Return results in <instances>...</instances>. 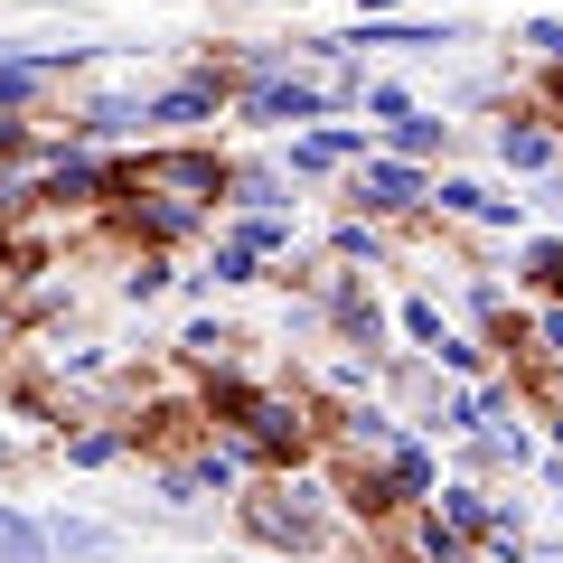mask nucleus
Wrapping results in <instances>:
<instances>
[{
    "instance_id": "obj_1",
    "label": "nucleus",
    "mask_w": 563,
    "mask_h": 563,
    "mask_svg": "<svg viewBox=\"0 0 563 563\" xmlns=\"http://www.w3.org/2000/svg\"><path fill=\"white\" fill-rule=\"evenodd\" d=\"M235 517H244V536H263V544H282V554L301 563V554H320L329 544V488L320 479H291V470H282V479H263L254 498H235Z\"/></svg>"
},
{
    "instance_id": "obj_2",
    "label": "nucleus",
    "mask_w": 563,
    "mask_h": 563,
    "mask_svg": "<svg viewBox=\"0 0 563 563\" xmlns=\"http://www.w3.org/2000/svg\"><path fill=\"white\" fill-rule=\"evenodd\" d=\"M225 432L254 451V470H301L310 461V413L291 395H254V385H244V404L225 413Z\"/></svg>"
},
{
    "instance_id": "obj_3",
    "label": "nucleus",
    "mask_w": 563,
    "mask_h": 563,
    "mask_svg": "<svg viewBox=\"0 0 563 563\" xmlns=\"http://www.w3.org/2000/svg\"><path fill=\"white\" fill-rule=\"evenodd\" d=\"M422 217L488 225V235H526V198H507V188L470 179V169H432V198H422Z\"/></svg>"
},
{
    "instance_id": "obj_4",
    "label": "nucleus",
    "mask_w": 563,
    "mask_h": 563,
    "mask_svg": "<svg viewBox=\"0 0 563 563\" xmlns=\"http://www.w3.org/2000/svg\"><path fill=\"white\" fill-rule=\"evenodd\" d=\"M347 198H357V217H422V198H432V169H404L385 161V151H366L357 169H347Z\"/></svg>"
},
{
    "instance_id": "obj_5",
    "label": "nucleus",
    "mask_w": 563,
    "mask_h": 563,
    "mask_svg": "<svg viewBox=\"0 0 563 563\" xmlns=\"http://www.w3.org/2000/svg\"><path fill=\"white\" fill-rule=\"evenodd\" d=\"M132 188H161V198H188V207H217L225 198V151H151L141 169H122Z\"/></svg>"
},
{
    "instance_id": "obj_6",
    "label": "nucleus",
    "mask_w": 563,
    "mask_h": 563,
    "mask_svg": "<svg viewBox=\"0 0 563 563\" xmlns=\"http://www.w3.org/2000/svg\"><path fill=\"white\" fill-rule=\"evenodd\" d=\"M488 161L517 169V179H554L563 169V132L544 113H498V132H488Z\"/></svg>"
},
{
    "instance_id": "obj_7",
    "label": "nucleus",
    "mask_w": 563,
    "mask_h": 563,
    "mask_svg": "<svg viewBox=\"0 0 563 563\" xmlns=\"http://www.w3.org/2000/svg\"><path fill=\"white\" fill-rule=\"evenodd\" d=\"M320 301H329V320H339V339L357 347V366H385V357H395V347H385V310H376V291H366L357 273H329Z\"/></svg>"
},
{
    "instance_id": "obj_8",
    "label": "nucleus",
    "mask_w": 563,
    "mask_h": 563,
    "mask_svg": "<svg viewBox=\"0 0 563 563\" xmlns=\"http://www.w3.org/2000/svg\"><path fill=\"white\" fill-rule=\"evenodd\" d=\"M536 461H544V442L526 432L517 413H488L479 432L461 442V479H479V488H488V470H536Z\"/></svg>"
},
{
    "instance_id": "obj_9",
    "label": "nucleus",
    "mask_w": 563,
    "mask_h": 563,
    "mask_svg": "<svg viewBox=\"0 0 563 563\" xmlns=\"http://www.w3.org/2000/svg\"><path fill=\"white\" fill-rule=\"evenodd\" d=\"M113 198H122V217H132V235H141V244H188V235H198V225H217V207L161 198V188H132V179H122Z\"/></svg>"
},
{
    "instance_id": "obj_10",
    "label": "nucleus",
    "mask_w": 563,
    "mask_h": 563,
    "mask_svg": "<svg viewBox=\"0 0 563 563\" xmlns=\"http://www.w3.org/2000/svg\"><path fill=\"white\" fill-rule=\"evenodd\" d=\"M217 113H225V76H217V66L161 85V95H141V122H161V132H207Z\"/></svg>"
},
{
    "instance_id": "obj_11",
    "label": "nucleus",
    "mask_w": 563,
    "mask_h": 563,
    "mask_svg": "<svg viewBox=\"0 0 563 563\" xmlns=\"http://www.w3.org/2000/svg\"><path fill=\"white\" fill-rule=\"evenodd\" d=\"M113 188H122V169H103L95 151H76V141H66V151H47V169H38V188H29V198L85 207V198H113Z\"/></svg>"
},
{
    "instance_id": "obj_12",
    "label": "nucleus",
    "mask_w": 563,
    "mask_h": 563,
    "mask_svg": "<svg viewBox=\"0 0 563 563\" xmlns=\"http://www.w3.org/2000/svg\"><path fill=\"white\" fill-rule=\"evenodd\" d=\"M366 470H376V488H385L395 507H422L432 488H442V461H432V442H413V432H404L395 451H376Z\"/></svg>"
},
{
    "instance_id": "obj_13",
    "label": "nucleus",
    "mask_w": 563,
    "mask_h": 563,
    "mask_svg": "<svg viewBox=\"0 0 563 563\" xmlns=\"http://www.w3.org/2000/svg\"><path fill=\"white\" fill-rule=\"evenodd\" d=\"M451 141H461V122H451V113H404L395 132H376V151H385V161H404V169H432V161H451Z\"/></svg>"
},
{
    "instance_id": "obj_14",
    "label": "nucleus",
    "mask_w": 563,
    "mask_h": 563,
    "mask_svg": "<svg viewBox=\"0 0 563 563\" xmlns=\"http://www.w3.org/2000/svg\"><path fill=\"white\" fill-rule=\"evenodd\" d=\"M225 207L235 217H291V179L273 161H225Z\"/></svg>"
},
{
    "instance_id": "obj_15",
    "label": "nucleus",
    "mask_w": 563,
    "mask_h": 563,
    "mask_svg": "<svg viewBox=\"0 0 563 563\" xmlns=\"http://www.w3.org/2000/svg\"><path fill=\"white\" fill-rule=\"evenodd\" d=\"M47 526V554H57V563H113L122 554V526H103V517H66V507H57V517H38Z\"/></svg>"
},
{
    "instance_id": "obj_16",
    "label": "nucleus",
    "mask_w": 563,
    "mask_h": 563,
    "mask_svg": "<svg viewBox=\"0 0 563 563\" xmlns=\"http://www.w3.org/2000/svg\"><path fill=\"white\" fill-rule=\"evenodd\" d=\"M422 507H432V517H442L461 544H479V536H488V488H479V479H442Z\"/></svg>"
},
{
    "instance_id": "obj_17",
    "label": "nucleus",
    "mask_w": 563,
    "mask_h": 563,
    "mask_svg": "<svg viewBox=\"0 0 563 563\" xmlns=\"http://www.w3.org/2000/svg\"><path fill=\"white\" fill-rule=\"evenodd\" d=\"M404 536H413V563H479V544H461L432 507H404Z\"/></svg>"
},
{
    "instance_id": "obj_18",
    "label": "nucleus",
    "mask_w": 563,
    "mask_h": 563,
    "mask_svg": "<svg viewBox=\"0 0 563 563\" xmlns=\"http://www.w3.org/2000/svg\"><path fill=\"white\" fill-rule=\"evenodd\" d=\"M113 132H141V95H95L76 113V151H95V141H113Z\"/></svg>"
},
{
    "instance_id": "obj_19",
    "label": "nucleus",
    "mask_w": 563,
    "mask_h": 563,
    "mask_svg": "<svg viewBox=\"0 0 563 563\" xmlns=\"http://www.w3.org/2000/svg\"><path fill=\"white\" fill-rule=\"evenodd\" d=\"M517 282L526 291H563V235H517Z\"/></svg>"
},
{
    "instance_id": "obj_20",
    "label": "nucleus",
    "mask_w": 563,
    "mask_h": 563,
    "mask_svg": "<svg viewBox=\"0 0 563 563\" xmlns=\"http://www.w3.org/2000/svg\"><path fill=\"white\" fill-rule=\"evenodd\" d=\"M0 563H57L47 554V526L29 507H0Z\"/></svg>"
},
{
    "instance_id": "obj_21",
    "label": "nucleus",
    "mask_w": 563,
    "mask_h": 563,
    "mask_svg": "<svg viewBox=\"0 0 563 563\" xmlns=\"http://www.w3.org/2000/svg\"><path fill=\"white\" fill-rule=\"evenodd\" d=\"M422 366H432V376H470V385H479V376H498V366H488V339H470V329H451V339L432 347Z\"/></svg>"
},
{
    "instance_id": "obj_22",
    "label": "nucleus",
    "mask_w": 563,
    "mask_h": 563,
    "mask_svg": "<svg viewBox=\"0 0 563 563\" xmlns=\"http://www.w3.org/2000/svg\"><path fill=\"white\" fill-rule=\"evenodd\" d=\"M225 244H244L254 263H282V254H291V217H235Z\"/></svg>"
},
{
    "instance_id": "obj_23",
    "label": "nucleus",
    "mask_w": 563,
    "mask_h": 563,
    "mask_svg": "<svg viewBox=\"0 0 563 563\" xmlns=\"http://www.w3.org/2000/svg\"><path fill=\"white\" fill-rule=\"evenodd\" d=\"M395 329H404V339H413V357H432V347L451 339V320H442V301H432V291H413V301L395 310Z\"/></svg>"
},
{
    "instance_id": "obj_24",
    "label": "nucleus",
    "mask_w": 563,
    "mask_h": 563,
    "mask_svg": "<svg viewBox=\"0 0 563 563\" xmlns=\"http://www.w3.org/2000/svg\"><path fill=\"white\" fill-rule=\"evenodd\" d=\"M357 113H366V132H395V122L422 113V103H413V85H385L376 76V85H357Z\"/></svg>"
},
{
    "instance_id": "obj_25",
    "label": "nucleus",
    "mask_w": 563,
    "mask_h": 563,
    "mask_svg": "<svg viewBox=\"0 0 563 563\" xmlns=\"http://www.w3.org/2000/svg\"><path fill=\"white\" fill-rule=\"evenodd\" d=\"M263 273H273V263H254L244 244H225V235H217V254H207V273H198V282H207V291H244V282H263Z\"/></svg>"
},
{
    "instance_id": "obj_26",
    "label": "nucleus",
    "mask_w": 563,
    "mask_h": 563,
    "mask_svg": "<svg viewBox=\"0 0 563 563\" xmlns=\"http://www.w3.org/2000/svg\"><path fill=\"white\" fill-rule=\"evenodd\" d=\"M461 310H470L479 329H507V320H517V310H507V282H498V273H470V282H461Z\"/></svg>"
},
{
    "instance_id": "obj_27",
    "label": "nucleus",
    "mask_w": 563,
    "mask_h": 563,
    "mask_svg": "<svg viewBox=\"0 0 563 563\" xmlns=\"http://www.w3.org/2000/svg\"><path fill=\"white\" fill-rule=\"evenodd\" d=\"M329 254H339V263H385V225L339 217V225H329Z\"/></svg>"
},
{
    "instance_id": "obj_28",
    "label": "nucleus",
    "mask_w": 563,
    "mask_h": 563,
    "mask_svg": "<svg viewBox=\"0 0 563 563\" xmlns=\"http://www.w3.org/2000/svg\"><path fill=\"white\" fill-rule=\"evenodd\" d=\"M517 47H526L536 66H554V76H563V20H544V10H536V20H517Z\"/></svg>"
},
{
    "instance_id": "obj_29",
    "label": "nucleus",
    "mask_w": 563,
    "mask_h": 563,
    "mask_svg": "<svg viewBox=\"0 0 563 563\" xmlns=\"http://www.w3.org/2000/svg\"><path fill=\"white\" fill-rule=\"evenodd\" d=\"M188 357H198V366H225V357H235V329H225V320H188Z\"/></svg>"
},
{
    "instance_id": "obj_30",
    "label": "nucleus",
    "mask_w": 563,
    "mask_h": 563,
    "mask_svg": "<svg viewBox=\"0 0 563 563\" xmlns=\"http://www.w3.org/2000/svg\"><path fill=\"white\" fill-rule=\"evenodd\" d=\"M526 347H536L544 366L563 357V301H536V310H526Z\"/></svg>"
},
{
    "instance_id": "obj_31",
    "label": "nucleus",
    "mask_w": 563,
    "mask_h": 563,
    "mask_svg": "<svg viewBox=\"0 0 563 563\" xmlns=\"http://www.w3.org/2000/svg\"><path fill=\"white\" fill-rule=\"evenodd\" d=\"M169 282H179V273H169V263H161V254H141V263H132V273H122V301H132V310H141V301H161Z\"/></svg>"
},
{
    "instance_id": "obj_32",
    "label": "nucleus",
    "mask_w": 563,
    "mask_h": 563,
    "mask_svg": "<svg viewBox=\"0 0 563 563\" xmlns=\"http://www.w3.org/2000/svg\"><path fill=\"white\" fill-rule=\"evenodd\" d=\"M122 451H132L122 432H76V442H66V461H76V470H113Z\"/></svg>"
},
{
    "instance_id": "obj_33",
    "label": "nucleus",
    "mask_w": 563,
    "mask_h": 563,
    "mask_svg": "<svg viewBox=\"0 0 563 563\" xmlns=\"http://www.w3.org/2000/svg\"><path fill=\"white\" fill-rule=\"evenodd\" d=\"M161 498H169V507H198V479H188V461H169V470H161Z\"/></svg>"
},
{
    "instance_id": "obj_34",
    "label": "nucleus",
    "mask_w": 563,
    "mask_h": 563,
    "mask_svg": "<svg viewBox=\"0 0 563 563\" xmlns=\"http://www.w3.org/2000/svg\"><path fill=\"white\" fill-rule=\"evenodd\" d=\"M57 376H103V347H57Z\"/></svg>"
},
{
    "instance_id": "obj_35",
    "label": "nucleus",
    "mask_w": 563,
    "mask_h": 563,
    "mask_svg": "<svg viewBox=\"0 0 563 563\" xmlns=\"http://www.w3.org/2000/svg\"><path fill=\"white\" fill-rule=\"evenodd\" d=\"M29 151H38V141H29V122H10V113H0V161H29Z\"/></svg>"
},
{
    "instance_id": "obj_36",
    "label": "nucleus",
    "mask_w": 563,
    "mask_h": 563,
    "mask_svg": "<svg viewBox=\"0 0 563 563\" xmlns=\"http://www.w3.org/2000/svg\"><path fill=\"white\" fill-rule=\"evenodd\" d=\"M544 103H554V122H563V76H554V85H544Z\"/></svg>"
},
{
    "instance_id": "obj_37",
    "label": "nucleus",
    "mask_w": 563,
    "mask_h": 563,
    "mask_svg": "<svg viewBox=\"0 0 563 563\" xmlns=\"http://www.w3.org/2000/svg\"><path fill=\"white\" fill-rule=\"evenodd\" d=\"M544 385H554V395H563V357H554V366H544Z\"/></svg>"
},
{
    "instance_id": "obj_38",
    "label": "nucleus",
    "mask_w": 563,
    "mask_h": 563,
    "mask_svg": "<svg viewBox=\"0 0 563 563\" xmlns=\"http://www.w3.org/2000/svg\"><path fill=\"white\" fill-rule=\"evenodd\" d=\"M554 461H563V413H554Z\"/></svg>"
},
{
    "instance_id": "obj_39",
    "label": "nucleus",
    "mask_w": 563,
    "mask_h": 563,
    "mask_svg": "<svg viewBox=\"0 0 563 563\" xmlns=\"http://www.w3.org/2000/svg\"><path fill=\"white\" fill-rule=\"evenodd\" d=\"M0 339H10V310H0Z\"/></svg>"
},
{
    "instance_id": "obj_40",
    "label": "nucleus",
    "mask_w": 563,
    "mask_h": 563,
    "mask_svg": "<svg viewBox=\"0 0 563 563\" xmlns=\"http://www.w3.org/2000/svg\"><path fill=\"white\" fill-rule=\"evenodd\" d=\"M554 301H563V291H554Z\"/></svg>"
}]
</instances>
